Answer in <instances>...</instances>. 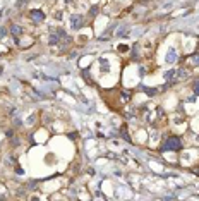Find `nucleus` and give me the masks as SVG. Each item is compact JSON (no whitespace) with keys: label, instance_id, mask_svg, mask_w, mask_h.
Returning a JSON list of instances; mask_svg holds the SVG:
<instances>
[{"label":"nucleus","instance_id":"nucleus-1","mask_svg":"<svg viewBox=\"0 0 199 201\" xmlns=\"http://www.w3.org/2000/svg\"><path fill=\"white\" fill-rule=\"evenodd\" d=\"M163 148L165 150H180L182 148V143H180V139L179 138H168L166 141H165V145H163Z\"/></svg>","mask_w":199,"mask_h":201},{"label":"nucleus","instance_id":"nucleus-3","mask_svg":"<svg viewBox=\"0 0 199 201\" xmlns=\"http://www.w3.org/2000/svg\"><path fill=\"white\" fill-rule=\"evenodd\" d=\"M12 35H14V36H19V35H21V28H19V26H12Z\"/></svg>","mask_w":199,"mask_h":201},{"label":"nucleus","instance_id":"nucleus-2","mask_svg":"<svg viewBox=\"0 0 199 201\" xmlns=\"http://www.w3.org/2000/svg\"><path fill=\"white\" fill-rule=\"evenodd\" d=\"M31 16H33V17H36L35 21H41V19H43V14H41V12H38V10H33V12H31Z\"/></svg>","mask_w":199,"mask_h":201}]
</instances>
